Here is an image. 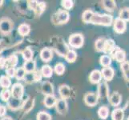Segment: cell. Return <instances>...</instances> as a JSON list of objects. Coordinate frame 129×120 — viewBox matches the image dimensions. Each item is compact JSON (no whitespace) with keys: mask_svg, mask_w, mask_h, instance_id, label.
<instances>
[{"mask_svg":"<svg viewBox=\"0 0 129 120\" xmlns=\"http://www.w3.org/2000/svg\"><path fill=\"white\" fill-rule=\"evenodd\" d=\"M11 81L9 78V77L5 76V75H2L0 77V86L3 88L7 89L8 87H11Z\"/></svg>","mask_w":129,"mask_h":120,"instance_id":"25","label":"cell"},{"mask_svg":"<svg viewBox=\"0 0 129 120\" xmlns=\"http://www.w3.org/2000/svg\"><path fill=\"white\" fill-rule=\"evenodd\" d=\"M20 106V100L19 99H11L10 102H9V106L10 108L12 110H17L18 108H19Z\"/></svg>","mask_w":129,"mask_h":120,"instance_id":"38","label":"cell"},{"mask_svg":"<svg viewBox=\"0 0 129 120\" xmlns=\"http://www.w3.org/2000/svg\"><path fill=\"white\" fill-rule=\"evenodd\" d=\"M33 105H34V99H30L27 101H26L25 104L23 106V108L24 112H27L29 110H30L33 107Z\"/></svg>","mask_w":129,"mask_h":120,"instance_id":"37","label":"cell"},{"mask_svg":"<svg viewBox=\"0 0 129 120\" xmlns=\"http://www.w3.org/2000/svg\"><path fill=\"white\" fill-rule=\"evenodd\" d=\"M121 70H123V72H127L129 70V62L128 61H124L123 63L121 64Z\"/></svg>","mask_w":129,"mask_h":120,"instance_id":"43","label":"cell"},{"mask_svg":"<svg viewBox=\"0 0 129 120\" xmlns=\"http://www.w3.org/2000/svg\"><path fill=\"white\" fill-rule=\"evenodd\" d=\"M115 48V43L113 39H106L104 47V52L107 55H112V53Z\"/></svg>","mask_w":129,"mask_h":120,"instance_id":"11","label":"cell"},{"mask_svg":"<svg viewBox=\"0 0 129 120\" xmlns=\"http://www.w3.org/2000/svg\"><path fill=\"white\" fill-rule=\"evenodd\" d=\"M69 20V13L67 11L60 10L53 15L52 21L55 24H64Z\"/></svg>","mask_w":129,"mask_h":120,"instance_id":"2","label":"cell"},{"mask_svg":"<svg viewBox=\"0 0 129 120\" xmlns=\"http://www.w3.org/2000/svg\"><path fill=\"white\" fill-rule=\"evenodd\" d=\"M41 90L43 95L46 96L47 95H53V92H54V88H53V85L50 82H43L42 86H41Z\"/></svg>","mask_w":129,"mask_h":120,"instance_id":"12","label":"cell"},{"mask_svg":"<svg viewBox=\"0 0 129 120\" xmlns=\"http://www.w3.org/2000/svg\"><path fill=\"white\" fill-rule=\"evenodd\" d=\"M52 51L50 48H43L40 52V58L44 62H49L52 59Z\"/></svg>","mask_w":129,"mask_h":120,"instance_id":"16","label":"cell"},{"mask_svg":"<svg viewBox=\"0 0 129 120\" xmlns=\"http://www.w3.org/2000/svg\"><path fill=\"white\" fill-rule=\"evenodd\" d=\"M25 75H26V70H24L23 67H20L19 69H17L15 70V76L16 77L17 79H22V78H23L25 77Z\"/></svg>","mask_w":129,"mask_h":120,"instance_id":"39","label":"cell"},{"mask_svg":"<svg viewBox=\"0 0 129 120\" xmlns=\"http://www.w3.org/2000/svg\"><path fill=\"white\" fill-rule=\"evenodd\" d=\"M103 6L105 10L108 11H113L115 8L116 7V4L113 0H106V1H103Z\"/></svg>","mask_w":129,"mask_h":120,"instance_id":"23","label":"cell"},{"mask_svg":"<svg viewBox=\"0 0 129 120\" xmlns=\"http://www.w3.org/2000/svg\"><path fill=\"white\" fill-rule=\"evenodd\" d=\"M23 56L26 61H30L32 60L33 59V51L30 47L25 48L23 51Z\"/></svg>","mask_w":129,"mask_h":120,"instance_id":"30","label":"cell"},{"mask_svg":"<svg viewBox=\"0 0 129 120\" xmlns=\"http://www.w3.org/2000/svg\"><path fill=\"white\" fill-rule=\"evenodd\" d=\"M5 61L6 59L4 58H0V67H5Z\"/></svg>","mask_w":129,"mask_h":120,"instance_id":"47","label":"cell"},{"mask_svg":"<svg viewBox=\"0 0 129 120\" xmlns=\"http://www.w3.org/2000/svg\"><path fill=\"white\" fill-rule=\"evenodd\" d=\"M98 98L105 99L109 97V89L107 83H101L98 87Z\"/></svg>","mask_w":129,"mask_h":120,"instance_id":"6","label":"cell"},{"mask_svg":"<svg viewBox=\"0 0 129 120\" xmlns=\"http://www.w3.org/2000/svg\"><path fill=\"white\" fill-rule=\"evenodd\" d=\"M6 73L7 74V77H14L15 75V67H8L7 68Z\"/></svg>","mask_w":129,"mask_h":120,"instance_id":"42","label":"cell"},{"mask_svg":"<svg viewBox=\"0 0 129 120\" xmlns=\"http://www.w3.org/2000/svg\"><path fill=\"white\" fill-rule=\"evenodd\" d=\"M74 5L73 1H71V0H65V1H62V6L66 10H70L71 8H72Z\"/></svg>","mask_w":129,"mask_h":120,"instance_id":"40","label":"cell"},{"mask_svg":"<svg viewBox=\"0 0 129 120\" xmlns=\"http://www.w3.org/2000/svg\"><path fill=\"white\" fill-rule=\"evenodd\" d=\"M18 63V57L16 55H11L6 59L5 61V67H15Z\"/></svg>","mask_w":129,"mask_h":120,"instance_id":"19","label":"cell"},{"mask_svg":"<svg viewBox=\"0 0 129 120\" xmlns=\"http://www.w3.org/2000/svg\"><path fill=\"white\" fill-rule=\"evenodd\" d=\"M112 21H113V18L112 15L107 14L100 15V14H97V13H94L91 19V23L108 26L112 23Z\"/></svg>","mask_w":129,"mask_h":120,"instance_id":"1","label":"cell"},{"mask_svg":"<svg viewBox=\"0 0 129 120\" xmlns=\"http://www.w3.org/2000/svg\"><path fill=\"white\" fill-rule=\"evenodd\" d=\"M46 8V4L44 3H38V5L36 7V8L35 9V14H36V15L39 16L44 11V10H45Z\"/></svg>","mask_w":129,"mask_h":120,"instance_id":"35","label":"cell"},{"mask_svg":"<svg viewBox=\"0 0 129 120\" xmlns=\"http://www.w3.org/2000/svg\"><path fill=\"white\" fill-rule=\"evenodd\" d=\"M41 77H42V74L39 71H37V72L34 73L35 82H38V81H39V80H41Z\"/></svg>","mask_w":129,"mask_h":120,"instance_id":"45","label":"cell"},{"mask_svg":"<svg viewBox=\"0 0 129 120\" xmlns=\"http://www.w3.org/2000/svg\"><path fill=\"white\" fill-rule=\"evenodd\" d=\"M28 5H29V7L30 9H32V10L35 11V9L36 8V7L38 5V2H36V1H29L28 2Z\"/></svg>","mask_w":129,"mask_h":120,"instance_id":"44","label":"cell"},{"mask_svg":"<svg viewBox=\"0 0 129 120\" xmlns=\"http://www.w3.org/2000/svg\"><path fill=\"white\" fill-rule=\"evenodd\" d=\"M23 68L26 70V72L28 73H31L32 71H34L35 69V61L33 60H30V61H26L24 66H23Z\"/></svg>","mask_w":129,"mask_h":120,"instance_id":"26","label":"cell"},{"mask_svg":"<svg viewBox=\"0 0 129 120\" xmlns=\"http://www.w3.org/2000/svg\"><path fill=\"white\" fill-rule=\"evenodd\" d=\"M90 82L93 84L100 83L102 79V74L99 70H94L90 74Z\"/></svg>","mask_w":129,"mask_h":120,"instance_id":"13","label":"cell"},{"mask_svg":"<svg viewBox=\"0 0 129 120\" xmlns=\"http://www.w3.org/2000/svg\"><path fill=\"white\" fill-rule=\"evenodd\" d=\"M127 24L126 22L120 19L119 18H116L114 22V30L118 34H123L126 30Z\"/></svg>","mask_w":129,"mask_h":120,"instance_id":"7","label":"cell"},{"mask_svg":"<svg viewBox=\"0 0 129 120\" xmlns=\"http://www.w3.org/2000/svg\"><path fill=\"white\" fill-rule=\"evenodd\" d=\"M105 41L106 39L104 38H100L95 41V50L98 52H102L104 51Z\"/></svg>","mask_w":129,"mask_h":120,"instance_id":"29","label":"cell"},{"mask_svg":"<svg viewBox=\"0 0 129 120\" xmlns=\"http://www.w3.org/2000/svg\"><path fill=\"white\" fill-rule=\"evenodd\" d=\"M30 27L28 24L23 23L19 26L18 31H19V34L22 35V36H26V35H27L30 33Z\"/></svg>","mask_w":129,"mask_h":120,"instance_id":"21","label":"cell"},{"mask_svg":"<svg viewBox=\"0 0 129 120\" xmlns=\"http://www.w3.org/2000/svg\"><path fill=\"white\" fill-rule=\"evenodd\" d=\"M59 95L62 99H66L71 95V89L68 85H62L59 89Z\"/></svg>","mask_w":129,"mask_h":120,"instance_id":"17","label":"cell"},{"mask_svg":"<svg viewBox=\"0 0 129 120\" xmlns=\"http://www.w3.org/2000/svg\"><path fill=\"white\" fill-rule=\"evenodd\" d=\"M112 120H123L124 118V112L123 110L120 108H117L114 110L112 113Z\"/></svg>","mask_w":129,"mask_h":120,"instance_id":"20","label":"cell"},{"mask_svg":"<svg viewBox=\"0 0 129 120\" xmlns=\"http://www.w3.org/2000/svg\"><path fill=\"white\" fill-rule=\"evenodd\" d=\"M3 0H0V7H1L3 5Z\"/></svg>","mask_w":129,"mask_h":120,"instance_id":"52","label":"cell"},{"mask_svg":"<svg viewBox=\"0 0 129 120\" xmlns=\"http://www.w3.org/2000/svg\"><path fill=\"white\" fill-rule=\"evenodd\" d=\"M101 74H102V76L104 78L105 80L107 81H111L113 77H114V70L112 68V67H104L103 70H102L101 71Z\"/></svg>","mask_w":129,"mask_h":120,"instance_id":"15","label":"cell"},{"mask_svg":"<svg viewBox=\"0 0 129 120\" xmlns=\"http://www.w3.org/2000/svg\"><path fill=\"white\" fill-rule=\"evenodd\" d=\"M127 120H129V116H128V118H127Z\"/></svg>","mask_w":129,"mask_h":120,"instance_id":"53","label":"cell"},{"mask_svg":"<svg viewBox=\"0 0 129 120\" xmlns=\"http://www.w3.org/2000/svg\"><path fill=\"white\" fill-rule=\"evenodd\" d=\"M24 78H25V82L28 83H31L35 82V78H34V74L33 73L26 74Z\"/></svg>","mask_w":129,"mask_h":120,"instance_id":"41","label":"cell"},{"mask_svg":"<svg viewBox=\"0 0 129 120\" xmlns=\"http://www.w3.org/2000/svg\"><path fill=\"white\" fill-rule=\"evenodd\" d=\"M41 74L45 78H51L53 74V70L49 65H44L42 67Z\"/></svg>","mask_w":129,"mask_h":120,"instance_id":"22","label":"cell"},{"mask_svg":"<svg viewBox=\"0 0 129 120\" xmlns=\"http://www.w3.org/2000/svg\"><path fill=\"white\" fill-rule=\"evenodd\" d=\"M98 114H99V116L100 118L102 119H106L108 118V114H109V109L108 106H101V107L99 108L98 110Z\"/></svg>","mask_w":129,"mask_h":120,"instance_id":"24","label":"cell"},{"mask_svg":"<svg viewBox=\"0 0 129 120\" xmlns=\"http://www.w3.org/2000/svg\"><path fill=\"white\" fill-rule=\"evenodd\" d=\"M55 71L58 75H62L65 71V66L62 63H57L55 66Z\"/></svg>","mask_w":129,"mask_h":120,"instance_id":"34","label":"cell"},{"mask_svg":"<svg viewBox=\"0 0 129 120\" xmlns=\"http://www.w3.org/2000/svg\"><path fill=\"white\" fill-rule=\"evenodd\" d=\"M56 110L57 112L60 114H66L67 110H68V103H67L66 99H59L56 102Z\"/></svg>","mask_w":129,"mask_h":120,"instance_id":"10","label":"cell"},{"mask_svg":"<svg viewBox=\"0 0 129 120\" xmlns=\"http://www.w3.org/2000/svg\"><path fill=\"white\" fill-rule=\"evenodd\" d=\"M65 59L68 63H74L77 59V55H76V53H75V51L72 50H69L65 55Z\"/></svg>","mask_w":129,"mask_h":120,"instance_id":"27","label":"cell"},{"mask_svg":"<svg viewBox=\"0 0 129 120\" xmlns=\"http://www.w3.org/2000/svg\"><path fill=\"white\" fill-rule=\"evenodd\" d=\"M112 55L114 59L117 62H119V63H123L125 61V58H126L125 52L123 50H121V49H119V47L115 48V50L112 53Z\"/></svg>","mask_w":129,"mask_h":120,"instance_id":"9","label":"cell"},{"mask_svg":"<svg viewBox=\"0 0 129 120\" xmlns=\"http://www.w3.org/2000/svg\"><path fill=\"white\" fill-rule=\"evenodd\" d=\"M6 114V107L4 106L0 105V116H3Z\"/></svg>","mask_w":129,"mask_h":120,"instance_id":"46","label":"cell"},{"mask_svg":"<svg viewBox=\"0 0 129 120\" xmlns=\"http://www.w3.org/2000/svg\"><path fill=\"white\" fill-rule=\"evenodd\" d=\"M124 77H125V78L127 80V81H129V70L127 72H124Z\"/></svg>","mask_w":129,"mask_h":120,"instance_id":"49","label":"cell"},{"mask_svg":"<svg viewBox=\"0 0 129 120\" xmlns=\"http://www.w3.org/2000/svg\"><path fill=\"white\" fill-rule=\"evenodd\" d=\"M13 22L8 18H4L0 20V31L3 34H7L10 33L13 29Z\"/></svg>","mask_w":129,"mask_h":120,"instance_id":"4","label":"cell"},{"mask_svg":"<svg viewBox=\"0 0 129 120\" xmlns=\"http://www.w3.org/2000/svg\"><path fill=\"white\" fill-rule=\"evenodd\" d=\"M57 99L54 95H47L44 99V104L47 108H51L56 104Z\"/></svg>","mask_w":129,"mask_h":120,"instance_id":"18","label":"cell"},{"mask_svg":"<svg viewBox=\"0 0 129 120\" xmlns=\"http://www.w3.org/2000/svg\"><path fill=\"white\" fill-rule=\"evenodd\" d=\"M119 18L125 22L129 21V8L126 7V8L122 9L120 12H119Z\"/></svg>","mask_w":129,"mask_h":120,"instance_id":"31","label":"cell"},{"mask_svg":"<svg viewBox=\"0 0 129 120\" xmlns=\"http://www.w3.org/2000/svg\"><path fill=\"white\" fill-rule=\"evenodd\" d=\"M121 99H122V97L120 95H119V93L118 91H115L111 95V96L109 98L110 103L114 106H117L120 104Z\"/></svg>","mask_w":129,"mask_h":120,"instance_id":"14","label":"cell"},{"mask_svg":"<svg viewBox=\"0 0 129 120\" xmlns=\"http://www.w3.org/2000/svg\"><path fill=\"white\" fill-rule=\"evenodd\" d=\"M2 120H13V119L11 117H4V118H3Z\"/></svg>","mask_w":129,"mask_h":120,"instance_id":"50","label":"cell"},{"mask_svg":"<svg viewBox=\"0 0 129 120\" xmlns=\"http://www.w3.org/2000/svg\"><path fill=\"white\" fill-rule=\"evenodd\" d=\"M98 96L95 93L88 92L84 96V102L89 106H94L98 103Z\"/></svg>","mask_w":129,"mask_h":120,"instance_id":"8","label":"cell"},{"mask_svg":"<svg viewBox=\"0 0 129 120\" xmlns=\"http://www.w3.org/2000/svg\"><path fill=\"white\" fill-rule=\"evenodd\" d=\"M37 120H51V115L45 111H41L37 114Z\"/></svg>","mask_w":129,"mask_h":120,"instance_id":"36","label":"cell"},{"mask_svg":"<svg viewBox=\"0 0 129 120\" xmlns=\"http://www.w3.org/2000/svg\"><path fill=\"white\" fill-rule=\"evenodd\" d=\"M93 14H94V12L91 10H87L83 12V16H82V19L86 23H91V19L93 16Z\"/></svg>","mask_w":129,"mask_h":120,"instance_id":"32","label":"cell"},{"mask_svg":"<svg viewBox=\"0 0 129 120\" xmlns=\"http://www.w3.org/2000/svg\"><path fill=\"white\" fill-rule=\"evenodd\" d=\"M11 96V91L7 90V89H6V90H3L1 94H0V98L3 99V101L4 102H8L9 100H10V98Z\"/></svg>","mask_w":129,"mask_h":120,"instance_id":"33","label":"cell"},{"mask_svg":"<svg viewBox=\"0 0 129 120\" xmlns=\"http://www.w3.org/2000/svg\"><path fill=\"white\" fill-rule=\"evenodd\" d=\"M83 36L81 34H73L69 37V44L74 48H80L83 45Z\"/></svg>","mask_w":129,"mask_h":120,"instance_id":"3","label":"cell"},{"mask_svg":"<svg viewBox=\"0 0 129 120\" xmlns=\"http://www.w3.org/2000/svg\"><path fill=\"white\" fill-rule=\"evenodd\" d=\"M4 49V41L3 40H0V53L3 51Z\"/></svg>","mask_w":129,"mask_h":120,"instance_id":"48","label":"cell"},{"mask_svg":"<svg viewBox=\"0 0 129 120\" xmlns=\"http://www.w3.org/2000/svg\"><path fill=\"white\" fill-rule=\"evenodd\" d=\"M100 64L103 66H104V67H108L110 64L112 63V59H111L110 56L104 55L100 57Z\"/></svg>","mask_w":129,"mask_h":120,"instance_id":"28","label":"cell"},{"mask_svg":"<svg viewBox=\"0 0 129 120\" xmlns=\"http://www.w3.org/2000/svg\"><path fill=\"white\" fill-rule=\"evenodd\" d=\"M23 86L22 85L21 83H15L12 87L11 89V95L13 96V98L15 99H21L23 95Z\"/></svg>","mask_w":129,"mask_h":120,"instance_id":"5","label":"cell"},{"mask_svg":"<svg viewBox=\"0 0 129 120\" xmlns=\"http://www.w3.org/2000/svg\"><path fill=\"white\" fill-rule=\"evenodd\" d=\"M125 110L127 111V113H128V114H129V103L127 104V106H126V107H125Z\"/></svg>","mask_w":129,"mask_h":120,"instance_id":"51","label":"cell"}]
</instances>
